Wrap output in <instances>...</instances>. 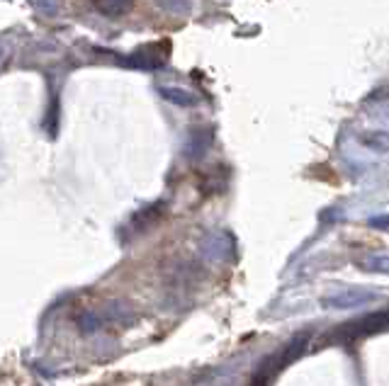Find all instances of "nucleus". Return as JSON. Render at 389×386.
Masks as SVG:
<instances>
[{
	"label": "nucleus",
	"mask_w": 389,
	"mask_h": 386,
	"mask_svg": "<svg viewBox=\"0 0 389 386\" xmlns=\"http://www.w3.org/2000/svg\"><path fill=\"white\" fill-rule=\"evenodd\" d=\"M132 8V0H95V10L105 17H120Z\"/></svg>",
	"instance_id": "nucleus-4"
},
{
	"label": "nucleus",
	"mask_w": 389,
	"mask_h": 386,
	"mask_svg": "<svg viewBox=\"0 0 389 386\" xmlns=\"http://www.w3.org/2000/svg\"><path fill=\"white\" fill-rule=\"evenodd\" d=\"M370 226H380V228H389V219H372Z\"/></svg>",
	"instance_id": "nucleus-7"
},
{
	"label": "nucleus",
	"mask_w": 389,
	"mask_h": 386,
	"mask_svg": "<svg viewBox=\"0 0 389 386\" xmlns=\"http://www.w3.org/2000/svg\"><path fill=\"white\" fill-rule=\"evenodd\" d=\"M358 267L365 272H380V275H389V255H370L365 260L358 262Z\"/></svg>",
	"instance_id": "nucleus-5"
},
{
	"label": "nucleus",
	"mask_w": 389,
	"mask_h": 386,
	"mask_svg": "<svg viewBox=\"0 0 389 386\" xmlns=\"http://www.w3.org/2000/svg\"><path fill=\"white\" fill-rule=\"evenodd\" d=\"M158 95H161L163 100H168V103L181 105V107H192V105H197V98H194L190 90H185V88H171V85H161V88H158Z\"/></svg>",
	"instance_id": "nucleus-2"
},
{
	"label": "nucleus",
	"mask_w": 389,
	"mask_h": 386,
	"mask_svg": "<svg viewBox=\"0 0 389 386\" xmlns=\"http://www.w3.org/2000/svg\"><path fill=\"white\" fill-rule=\"evenodd\" d=\"M78 326H80V331H83V333H95V331H100L102 321L95 316L93 311H85L83 316L78 318Z\"/></svg>",
	"instance_id": "nucleus-6"
},
{
	"label": "nucleus",
	"mask_w": 389,
	"mask_h": 386,
	"mask_svg": "<svg viewBox=\"0 0 389 386\" xmlns=\"http://www.w3.org/2000/svg\"><path fill=\"white\" fill-rule=\"evenodd\" d=\"M360 144L367 146V149H372V151L387 154L389 151V131H382V129L365 131V134H360Z\"/></svg>",
	"instance_id": "nucleus-3"
},
{
	"label": "nucleus",
	"mask_w": 389,
	"mask_h": 386,
	"mask_svg": "<svg viewBox=\"0 0 389 386\" xmlns=\"http://www.w3.org/2000/svg\"><path fill=\"white\" fill-rule=\"evenodd\" d=\"M377 294L372 292H343V294H334V297L324 299V306L331 309H358L365 306V304L375 302Z\"/></svg>",
	"instance_id": "nucleus-1"
}]
</instances>
